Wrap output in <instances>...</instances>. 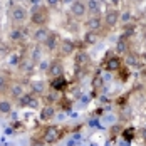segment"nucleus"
<instances>
[{"instance_id": "0eeeda50", "label": "nucleus", "mask_w": 146, "mask_h": 146, "mask_svg": "<svg viewBox=\"0 0 146 146\" xmlns=\"http://www.w3.org/2000/svg\"><path fill=\"white\" fill-rule=\"evenodd\" d=\"M29 29H25V25H12V29L9 32V40L12 44H22L25 40V37L29 35Z\"/></svg>"}, {"instance_id": "f3484780", "label": "nucleus", "mask_w": 146, "mask_h": 146, "mask_svg": "<svg viewBox=\"0 0 146 146\" xmlns=\"http://www.w3.org/2000/svg\"><path fill=\"white\" fill-rule=\"evenodd\" d=\"M123 60H124V66H129V67H138L141 64V56L134 54L133 50H128L124 56H123Z\"/></svg>"}, {"instance_id": "412c9836", "label": "nucleus", "mask_w": 146, "mask_h": 146, "mask_svg": "<svg viewBox=\"0 0 146 146\" xmlns=\"http://www.w3.org/2000/svg\"><path fill=\"white\" fill-rule=\"evenodd\" d=\"M25 56H22L20 52H10V56H9V66H14V67H19L20 66V62L24 60Z\"/></svg>"}, {"instance_id": "6e6552de", "label": "nucleus", "mask_w": 146, "mask_h": 146, "mask_svg": "<svg viewBox=\"0 0 146 146\" xmlns=\"http://www.w3.org/2000/svg\"><path fill=\"white\" fill-rule=\"evenodd\" d=\"M60 40H62V39H60L59 32H56V30H50L49 37L45 39V42L42 44V49H44L47 54H54V52H57Z\"/></svg>"}, {"instance_id": "a211bd4d", "label": "nucleus", "mask_w": 146, "mask_h": 146, "mask_svg": "<svg viewBox=\"0 0 146 146\" xmlns=\"http://www.w3.org/2000/svg\"><path fill=\"white\" fill-rule=\"evenodd\" d=\"M101 2L99 0H86V7H88V15H102Z\"/></svg>"}, {"instance_id": "5701e85b", "label": "nucleus", "mask_w": 146, "mask_h": 146, "mask_svg": "<svg viewBox=\"0 0 146 146\" xmlns=\"http://www.w3.org/2000/svg\"><path fill=\"white\" fill-rule=\"evenodd\" d=\"M128 50H131V49L128 47V37L123 35V37L117 40V52H119V56H124Z\"/></svg>"}, {"instance_id": "f03ea898", "label": "nucleus", "mask_w": 146, "mask_h": 146, "mask_svg": "<svg viewBox=\"0 0 146 146\" xmlns=\"http://www.w3.org/2000/svg\"><path fill=\"white\" fill-rule=\"evenodd\" d=\"M66 131L60 128V126H56V124H47L42 128V131L39 133L40 136V145H56L59 143L62 138H64Z\"/></svg>"}, {"instance_id": "2f4dec72", "label": "nucleus", "mask_w": 146, "mask_h": 146, "mask_svg": "<svg viewBox=\"0 0 146 146\" xmlns=\"http://www.w3.org/2000/svg\"><path fill=\"white\" fill-rule=\"evenodd\" d=\"M99 2H101V3H102V2H104V0H99Z\"/></svg>"}, {"instance_id": "20e7f679", "label": "nucleus", "mask_w": 146, "mask_h": 146, "mask_svg": "<svg viewBox=\"0 0 146 146\" xmlns=\"http://www.w3.org/2000/svg\"><path fill=\"white\" fill-rule=\"evenodd\" d=\"M102 24H104V29L114 30L121 24V10L116 7H108L102 12Z\"/></svg>"}, {"instance_id": "7ed1b4c3", "label": "nucleus", "mask_w": 146, "mask_h": 146, "mask_svg": "<svg viewBox=\"0 0 146 146\" xmlns=\"http://www.w3.org/2000/svg\"><path fill=\"white\" fill-rule=\"evenodd\" d=\"M9 20L12 25H25L29 20V12L24 5L20 3H14L9 9Z\"/></svg>"}, {"instance_id": "9b49d317", "label": "nucleus", "mask_w": 146, "mask_h": 146, "mask_svg": "<svg viewBox=\"0 0 146 146\" xmlns=\"http://www.w3.org/2000/svg\"><path fill=\"white\" fill-rule=\"evenodd\" d=\"M49 34H50V30H49V27L45 25V27H34V29L29 32L30 39L35 42L37 45H42L45 42V39L49 37Z\"/></svg>"}, {"instance_id": "aec40b11", "label": "nucleus", "mask_w": 146, "mask_h": 146, "mask_svg": "<svg viewBox=\"0 0 146 146\" xmlns=\"http://www.w3.org/2000/svg\"><path fill=\"white\" fill-rule=\"evenodd\" d=\"M12 109H14V102H12L10 98H7V96L0 98V114H2V116L10 114V113H12Z\"/></svg>"}, {"instance_id": "bb28decb", "label": "nucleus", "mask_w": 146, "mask_h": 146, "mask_svg": "<svg viewBox=\"0 0 146 146\" xmlns=\"http://www.w3.org/2000/svg\"><path fill=\"white\" fill-rule=\"evenodd\" d=\"M84 40H86V44H94L96 42V34L94 32H88L86 37H84Z\"/></svg>"}, {"instance_id": "ddd939ff", "label": "nucleus", "mask_w": 146, "mask_h": 146, "mask_svg": "<svg viewBox=\"0 0 146 146\" xmlns=\"http://www.w3.org/2000/svg\"><path fill=\"white\" fill-rule=\"evenodd\" d=\"M45 74L49 76V79L52 77H57V76H64V64L60 59H54L47 64V69H45Z\"/></svg>"}, {"instance_id": "1a4fd4ad", "label": "nucleus", "mask_w": 146, "mask_h": 146, "mask_svg": "<svg viewBox=\"0 0 146 146\" xmlns=\"http://www.w3.org/2000/svg\"><path fill=\"white\" fill-rule=\"evenodd\" d=\"M84 25L88 32H99L104 29V24H102V15H88L84 19Z\"/></svg>"}, {"instance_id": "c85d7f7f", "label": "nucleus", "mask_w": 146, "mask_h": 146, "mask_svg": "<svg viewBox=\"0 0 146 146\" xmlns=\"http://www.w3.org/2000/svg\"><path fill=\"white\" fill-rule=\"evenodd\" d=\"M143 40H145V44H146V29L143 30Z\"/></svg>"}, {"instance_id": "b1692460", "label": "nucleus", "mask_w": 146, "mask_h": 146, "mask_svg": "<svg viewBox=\"0 0 146 146\" xmlns=\"http://www.w3.org/2000/svg\"><path fill=\"white\" fill-rule=\"evenodd\" d=\"M88 60H89V57H88V54L86 52H77V56H76V67L79 69V66L82 67V66H86L88 64Z\"/></svg>"}, {"instance_id": "f8f14e48", "label": "nucleus", "mask_w": 146, "mask_h": 146, "mask_svg": "<svg viewBox=\"0 0 146 146\" xmlns=\"http://www.w3.org/2000/svg\"><path fill=\"white\" fill-rule=\"evenodd\" d=\"M25 82L22 81H10V88H9V92H7V98H10L12 101H17L24 92H25Z\"/></svg>"}, {"instance_id": "a878e982", "label": "nucleus", "mask_w": 146, "mask_h": 146, "mask_svg": "<svg viewBox=\"0 0 146 146\" xmlns=\"http://www.w3.org/2000/svg\"><path fill=\"white\" fill-rule=\"evenodd\" d=\"M60 3H62V0H44V5L49 9V10H56V9H59Z\"/></svg>"}, {"instance_id": "4468645a", "label": "nucleus", "mask_w": 146, "mask_h": 146, "mask_svg": "<svg viewBox=\"0 0 146 146\" xmlns=\"http://www.w3.org/2000/svg\"><path fill=\"white\" fill-rule=\"evenodd\" d=\"M76 52V44H74L71 39H62L60 44H59V49H57V54L59 57H69Z\"/></svg>"}, {"instance_id": "39448f33", "label": "nucleus", "mask_w": 146, "mask_h": 146, "mask_svg": "<svg viewBox=\"0 0 146 146\" xmlns=\"http://www.w3.org/2000/svg\"><path fill=\"white\" fill-rule=\"evenodd\" d=\"M123 66H124V60H123V56H119V54L108 56L102 60V69L108 72H117Z\"/></svg>"}, {"instance_id": "393cba45", "label": "nucleus", "mask_w": 146, "mask_h": 146, "mask_svg": "<svg viewBox=\"0 0 146 146\" xmlns=\"http://www.w3.org/2000/svg\"><path fill=\"white\" fill-rule=\"evenodd\" d=\"M134 134H136V131H134V128H133V126L126 128L124 131L121 133V136H123L126 141H133V139H134Z\"/></svg>"}, {"instance_id": "7c9ffc66", "label": "nucleus", "mask_w": 146, "mask_h": 146, "mask_svg": "<svg viewBox=\"0 0 146 146\" xmlns=\"http://www.w3.org/2000/svg\"><path fill=\"white\" fill-rule=\"evenodd\" d=\"M141 60H145V62H146V54H143V56H141Z\"/></svg>"}, {"instance_id": "6ab92c4d", "label": "nucleus", "mask_w": 146, "mask_h": 146, "mask_svg": "<svg viewBox=\"0 0 146 146\" xmlns=\"http://www.w3.org/2000/svg\"><path fill=\"white\" fill-rule=\"evenodd\" d=\"M29 88H30V92H34L35 96H39V94H44L47 88H49V84L44 82V81H32L29 82Z\"/></svg>"}, {"instance_id": "2eb2a0df", "label": "nucleus", "mask_w": 146, "mask_h": 146, "mask_svg": "<svg viewBox=\"0 0 146 146\" xmlns=\"http://www.w3.org/2000/svg\"><path fill=\"white\" fill-rule=\"evenodd\" d=\"M67 86H69V82H67L66 76H57V77H52L49 81V89L52 92H64Z\"/></svg>"}, {"instance_id": "c756f323", "label": "nucleus", "mask_w": 146, "mask_h": 146, "mask_svg": "<svg viewBox=\"0 0 146 146\" xmlns=\"http://www.w3.org/2000/svg\"><path fill=\"white\" fill-rule=\"evenodd\" d=\"M131 3H139V2H143V0H129Z\"/></svg>"}, {"instance_id": "9d476101", "label": "nucleus", "mask_w": 146, "mask_h": 146, "mask_svg": "<svg viewBox=\"0 0 146 146\" xmlns=\"http://www.w3.org/2000/svg\"><path fill=\"white\" fill-rule=\"evenodd\" d=\"M17 104L20 108H37L39 106V96H35L34 92L30 91H25L19 99H17Z\"/></svg>"}, {"instance_id": "f257e3e1", "label": "nucleus", "mask_w": 146, "mask_h": 146, "mask_svg": "<svg viewBox=\"0 0 146 146\" xmlns=\"http://www.w3.org/2000/svg\"><path fill=\"white\" fill-rule=\"evenodd\" d=\"M29 22L32 27H45L50 22V10L45 5H34L29 12Z\"/></svg>"}, {"instance_id": "dca6fc26", "label": "nucleus", "mask_w": 146, "mask_h": 146, "mask_svg": "<svg viewBox=\"0 0 146 146\" xmlns=\"http://www.w3.org/2000/svg\"><path fill=\"white\" fill-rule=\"evenodd\" d=\"M56 113H57V109L54 104H44L40 108V113H39V121L40 123H50L56 116Z\"/></svg>"}, {"instance_id": "4be33fe9", "label": "nucleus", "mask_w": 146, "mask_h": 146, "mask_svg": "<svg viewBox=\"0 0 146 146\" xmlns=\"http://www.w3.org/2000/svg\"><path fill=\"white\" fill-rule=\"evenodd\" d=\"M10 81H12V79H9V77H5V76H0V98L7 96L9 88H10Z\"/></svg>"}, {"instance_id": "423d86ee", "label": "nucleus", "mask_w": 146, "mask_h": 146, "mask_svg": "<svg viewBox=\"0 0 146 146\" xmlns=\"http://www.w3.org/2000/svg\"><path fill=\"white\" fill-rule=\"evenodd\" d=\"M69 14L71 17L77 20H84L88 17V7H86V0H74L69 5Z\"/></svg>"}, {"instance_id": "cd10ccee", "label": "nucleus", "mask_w": 146, "mask_h": 146, "mask_svg": "<svg viewBox=\"0 0 146 146\" xmlns=\"http://www.w3.org/2000/svg\"><path fill=\"white\" fill-rule=\"evenodd\" d=\"M108 3H109V7H119L121 5V0H108Z\"/></svg>"}]
</instances>
